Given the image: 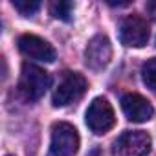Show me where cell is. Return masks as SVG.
Here are the masks:
<instances>
[{
    "label": "cell",
    "instance_id": "5b68a950",
    "mask_svg": "<svg viewBox=\"0 0 156 156\" xmlns=\"http://www.w3.org/2000/svg\"><path fill=\"white\" fill-rule=\"evenodd\" d=\"M151 136L145 130H125L114 141V156H147Z\"/></svg>",
    "mask_w": 156,
    "mask_h": 156
},
{
    "label": "cell",
    "instance_id": "8992f818",
    "mask_svg": "<svg viewBox=\"0 0 156 156\" xmlns=\"http://www.w3.org/2000/svg\"><path fill=\"white\" fill-rule=\"evenodd\" d=\"M149 24L138 15L127 17L119 26V41L129 48H143L149 42Z\"/></svg>",
    "mask_w": 156,
    "mask_h": 156
},
{
    "label": "cell",
    "instance_id": "3957f363",
    "mask_svg": "<svg viewBox=\"0 0 156 156\" xmlns=\"http://www.w3.org/2000/svg\"><path fill=\"white\" fill-rule=\"evenodd\" d=\"M87 88H88V83L85 79V75L77 73V72H70V73H66L62 77V81L55 88L53 98H51V103H53V107L72 105V103L79 101L85 96Z\"/></svg>",
    "mask_w": 156,
    "mask_h": 156
},
{
    "label": "cell",
    "instance_id": "8fae6325",
    "mask_svg": "<svg viewBox=\"0 0 156 156\" xmlns=\"http://www.w3.org/2000/svg\"><path fill=\"white\" fill-rule=\"evenodd\" d=\"M141 79L147 85V88L156 92V59H149L141 66Z\"/></svg>",
    "mask_w": 156,
    "mask_h": 156
},
{
    "label": "cell",
    "instance_id": "7a4b0ae2",
    "mask_svg": "<svg viewBox=\"0 0 156 156\" xmlns=\"http://www.w3.org/2000/svg\"><path fill=\"white\" fill-rule=\"evenodd\" d=\"M79 134L75 127L59 121L51 127V141H50V154L51 156H75L79 151Z\"/></svg>",
    "mask_w": 156,
    "mask_h": 156
},
{
    "label": "cell",
    "instance_id": "6da1fadb",
    "mask_svg": "<svg viewBox=\"0 0 156 156\" xmlns=\"http://www.w3.org/2000/svg\"><path fill=\"white\" fill-rule=\"evenodd\" d=\"M50 73L35 64H22L20 79H19V92L26 101H39L46 90L50 88Z\"/></svg>",
    "mask_w": 156,
    "mask_h": 156
},
{
    "label": "cell",
    "instance_id": "277c9868",
    "mask_svg": "<svg viewBox=\"0 0 156 156\" xmlns=\"http://www.w3.org/2000/svg\"><path fill=\"white\" fill-rule=\"evenodd\" d=\"M85 119L94 134H107L116 125V114L107 98H96L87 108Z\"/></svg>",
    "mask_w": 156,
    "mask_h": 156
},
{
    "label": "cell",
    "instance_id": "ba28073f",
    "mask_svg": "<svg viewBox=\"0 0 156 156\" xmlns=\"http://www.w3.org/2000/svg\"><path fill=\"white\" fill-rule=\"evenodd\" d=\"M19 50L26 57L41 61V62H53L57 59L55 48L48 41H44V39H41L33 33H26V35L19 37Z\"/></svg>",
    "mask_w": 156,
    "mask_h": 156
},
{
    "label": "cell",
    "instance_id": "52a82bcc",
    "mask_svg": "<svg viewBox=\"0 0 156 156\" xmlns=\"http://www.w3.org/2000/svg\"><path fill=\"white\" fill-rule=\"evenodd\" d=\"M112 59V44L107 35H96L88 41L85 50V62L90 70L99 72L108 66Z\"/></svg>",
    "mask_w": 156,
    "mask_h": 156
},
{
    "label": "cell",
    "instance_id": "7c38bea8",
    "mask_svg": "<svg viewBox=\"0 0 156 156\" xmlns=\"http://www.w3.org/2000/svg\"><path fill=\"white\" fill-rule=\"evenodd\" d=\"M13 8L24 15V17H31L41 9V2L39 0H13Z\"/></svg>",
    "mask_w": 156,
    "mask_h": 156
},
{
    "label": "cell",
    "instance_id": "30bf717a",
    "mask_svg": "<svg viewBox=\"0 0 156 156\" xmlns=\"http://www.w3.org/2000/svg\"><path fill=\"white\" fill-rule=\"evenodd\" d=\"M73 8L75 6L72 2H51L50 4V13H51V17H55L59 20L70 22L72 15H73Z\"/></svg>",
    "mask_w": 156,
    "mask_h": 156
},
{
    "label": "cell",
    "instance_id": "4fadbf2b",
    "mask_svg": "<svg viewBox=\"0 0 156 156\" xmlns=\"http://www.w3.org/2000/svg\"><path fill=\"white\" fill-rule=\"evenodd\" d=\"M147 13L152 20H156V0H151V2H147Z\"/></svg>",
    "mask_w": 156,
    "mask_h": 156
},
{
    "label": "cell",
    "instance_id": "9c48e42d",
    "mask_svg": "<svg viewBox=\"0 0 156 156\" xmlns=\"http://www.w3.org/2000/svg\"><path fill=\"white\" fill-rule=\"evenodd\" d=\"M121 108L129 121L145 123L154 116L152 105L140 94H125L121 98Z\"/></svg>",
    "mask_w": 156,
    "mask_h": 156
}]
</instances>
